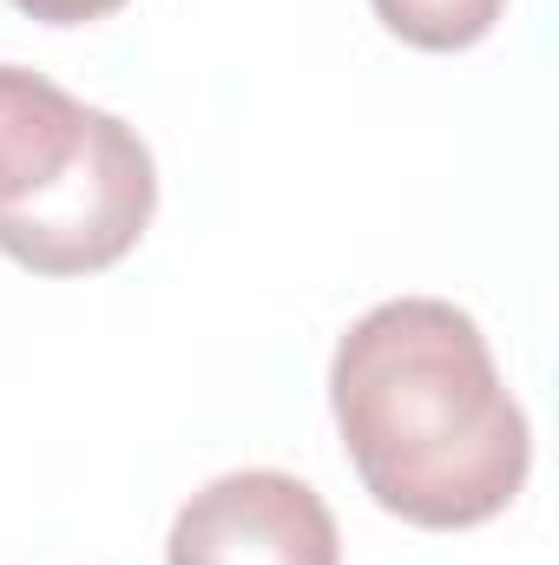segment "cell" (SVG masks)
I'll list each match as a JSON object with an SVG mask.
<instances>
[{
  "instance_id": "obj_3",
  "label": "cell",
  "mask_w": 559,
  "mask_h": 565,
  "mask_svg": "<svg viewBox=\"0 0 559 565\" xmlns=\"http://www.w3.org/2000/svg\"><path fill=\"white\" fill-rule=\"evenodd\" d=\"M165 565H342V533L309 480L238 467L178 507Z\"/></svg>"
},
{
  "instance_id": "obj_2",
  "label": "cell",
  "mask_w": 559,
  "mask_h": 565,
  "mask_svg": "<svg viewBox=\"0 0 559 565\" xmlns=\"http://www.w3.org/2000/svg\"><path fill=\"white\" fill-rule=\"evenodd\" d=\"M158 211L151 145L46 73L0 66V250L33 277L113 270Z\"/></svg>"
},
{
  "instance_id": "obj_5",
  "label": "cell",
  "mask_w": 559,
  "mask_h": 565,
  "mask_svg": "<svg viewBox=\"0 0 559 565\" xmlns=\"http://www.w3.org/2000/svg\"><path fill=\"white\" fill-rule=\"evenodd\" d=\"M27 20H46V26H86V20H106L119 13L126 0H13Z\"/></svg>"
},
{
  "instance_id": "obj_4",
  "label": "cell",
  "mask_w": 559,
  "mask_h": 565,
  "mask_svg": "<svg viewBox=\"0 0 559 565\" xmlns=\"http://www.w3.org/2000/svg\"><path fill=\"white\" fill-rule=\"evenodd\" d=\"M369 7L395 40H409L421 53H461L494 33L507 0H369Z\"/></svg>"
},
{
  "instance_id": "obj_1",
  "label": "cell",
  "mask_w": 559,
  "mask_h": 565,
  "mask_svg": "<svg viewBox=\"0 0 559 565\" xmlns=\"http://www.w3.org/2000/svg\"><path fill=\"white\" fill-rule=\"evenodd\" d=\"M329 415L369 500L428 533L487 526L534 467V427L481 322L441 296H395L349 322Z\"/></svg>"
}]
</instances>
